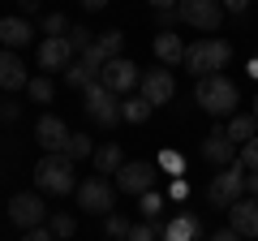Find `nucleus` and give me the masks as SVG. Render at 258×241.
<instances>
[{"label": "nucleus", "instance_id": "4468645a", "mask_svg": "<svg viewBox=\"0 0 258 241\" xmlns=\"http://www.w3.org/2000/svg\"><path fill=\"white\" fill-rule=\"evenodd\" d=\"M228 228H237L245 241H254L258 237V198H237V203L228 207Z\"/></svg>", "mask_w": 258, "mask_h": 241}, {"label": "nucleus", "instance_id": "37998d69", "mask_svg": "<svg viewBox=\"0 0 258 241\" xmlns=\"http://www.w3.org/2000/svg\"><path fill=\"white\" fill-rule=\"evenodd\" d=\"M103 5H108V0H82V9H91V13H95V9H103Z\"/></svg>", "mask_w": 258, "mask_h": 241}, {"label": "nucleus", "instance_id": "6e6552de", "mask_svg": "<svg viewBox=\"0 0 258 241\" xmlns=\"http://www.w3.org/2000/svg\"><path fill=\"white\" fill-rule=\"evenodd\" d=\"M9 220L18 224L22 232H30V228H43V220H47V207H43V198H39V194H13V198H9Z\"/></svg>", "mask_w": 258, "mask_h": 241}, {"label": "nucleus", "instance_id": "dca6fc26", "mask_svg": "<svg viewBox=\"0 0 258 241\" xmlns=\"http://www.w3.org/2000/svg\"><path fill=\"white\" fill-rule=\"evenodd\" d=\"M26 82H30V74L18 61V52L0 47V91H26Z\"/></svg>", "mask_w": 258, "mask_h": 241}, {"label": "nucleus", "instance_id": "b1692460", "mask_svg": "<svg viewBox=\"0 0 258 241\" xmlns=\"http://www.w3.org/2000/svg\"><path fill=\"white\" fill-rule=\"evenodd\" d=\"M26 95H30V99H35V103H52L56 86L47 82V74H39V78H30V82H26Z\"/></svg>", "mask_w": 258, "mask_h": 241}, {"label": "nucleus", "instance_id": "aec40b11", "mask_svg": "<svg viewBox=\"0 0 258 241\" xmlns=\"http://www.w3.org/2000/svg\"><path fill=\"white\" fill-rule=\"evenodd\" d=\"M95 172H120V168H125V155H120V147H116V142H103V147H95Z\"/></svg>", "mask_w": 258, "mask_h": 241}, {"label": "nucleus", "instance_id": "423d86ee", "mask_svg": "<svg viewBox=\"0 0 258 241\" xmlns=\"http://www.w3.org/2000/svg\"><path fill=\"white\" fill-rule=\"evenodd\" d=\"M82 108H86V116L95 120V125H116L120 120V95H112L103 82H95V86H86L82 91Z\"/></svg>", "mask_w": 258, "mask_h": 241}, {"label": "nucleus", "instance_id": "473e14b6", "mask_svg": "<svg viewBox=\"0 0 258 241\" xmlns=\"http://www.w3.org/2000/svg\"><path fill=\"white\" fill-rule=\"evenodd\" d=\"M159 168H168V172H185V159L176 155V151H164V155H159Z\"/></svg>", "mask_w": 258, "mask_h": 241}, {"label": "nucleus", "instance_id": "4be33fe9", "mask_svg": "<svg viewBox=\"0 0 258 241\" xmlns=\"http://www.w3.org/2000/svg\"><path fill=\"white\" fill-rule=\"evenodd\" d=\"M147 116H151V103L142 99V95H134V99H120V120H134V125H142Z\"/></svg>", "mask_w": 258, "mask_h": 241}, {"label": "nucleus", "instance_id": "cd10ccee", "mask_svg": "<svg viewBox=\"0 0 258 241\" xmlns=\"http://www.w3.org/2000/svg\"><path fill=\"white\" fill-rule=\"evenodd\" d=\"M64 39H69V43H74V52H78V56H82L86 47L95 43V39H91V30H86V26H69V35H64Z\"/></svg>", "mask_w": 258, "mask_h": 241}, {"label": "nucleus", "instance_id": "c03bdc74", "mask_svg": "<svg viewBox=\"0 0 258 241\" xmlns=\"http://www.w3.org/2000/svg\"><path fill=\"white\" fill-rule=\"evenodd\" d=\"M254 120H258V99H254Z\"/></svg>", "mask_w": 258, "mask_h": 241}, {"label": "nucleus", "instance_id": "7ed1b4c3", "mask_svg": "<svg viewBox=\"0 0 258 241\" xmlns=\"http://www.w3.org/2000/svg\"><path fill=\"white\" fill-rule=\"evenodd\" d=\"M35 181H39V190H47V194H74V186H78V172H74V159L69 155H43L35 164Z\"/></svg>", "mask_w": 258, "mask_h": 241}, {"label": "nucleus", "instance_id": "a19ab883", "mask_svg": "<svg viewBox=\"0 0 258 241\" xmlns=\"http://www.w3.org/2000/svg\"><path fill=\"white\" fill-rule=\"evenodd\" d=\"M147 5H151V9L159 13V9H176V5H181V0H147Z\"/></svg>", "mask_w": 258, "mask_h": 241}, {"label": "nucleus", "instance_id": "c85d7f7f", "mask_svg": "<svg viewBox=\"0 0 258 241\" xmlns=\"http://www.w3.org/2000/svg\"><path fill=\"white\" fill-rule=\"evenodd\" d=\"M99 47L108 56H120V47H125V35H120V30H103L99 35Z\"/></svg>", "mask_w": 258, "mask_h": 241}, {"label": "nucleus", "instance_id": "9b49d317", "mask_svg": "<svg viewBox=\"0 0 258 241\" xmlns=\"http://www.w3.org/2000/svg\"><path fill=\"white\" fill-rule=\"evenodd\" d=\"M78 61V52H74V43H69V39L64 35H52V39H43V43H39V69H69Z\"/></svg>", "mask_w": 258, "mask_h": 241}, {"label": "nucleus", "instance_id": "79ce46f5", "mask_svg": "<svg viewBox=\"0 0 258 241\" xmlns=\"http://www.w3.org/2000/svg\"><path fill=\"white\" fill-rule=\"evenodd\" d=\"M18 5H22V9H26V13H35L39 5H43V0H18Z\"/></svg>", "mask_w": 258, "mask_h": 241}, {"label": "nucleus", "instance_id": "c9c22d12", "mask_svg": "<svg viewBox=\"0 0 258 241\" xmlns=\"http://www.w3.org/2000/svg\"><path fill=\"white\" fill-rule=\"evenodd\" d=\"M22 241H56V237H52V228H30V232H22Z\"/></svg>", "mask_w": 258, "mask_h": 241}, {"label": "nucleus", "instance_id": "7c9ffc66", "mask_svg": "<svg viewBox=\"0 0 258 241\" xmlns=\"http://www.w3.org/2000/svg\"><path fill=\"white\" fill-rule=\"evenodd\" d=\"M43 30H47V39H52V35H69V22H64V13H47V18H43Z\"/></svg>", "mask_w": 258, "mask_h": 241}, {"label": "nucleus", "instance_id": "a878e982", "mask_svg": "<svg viewBox=\"0 0 258 241\" xmlns=\"http://www.w3.org/2000/svg\"><path fill=\"white\" fill-rule=\"evenodd\" d=\"M47 228H52V237L56 241H64V237H74V228H78V224H74V215H52V220H47Z\"/></svg>", "mask_w": 258, "mask_h": 241}, {"label": "nucleus", "instance_id": "bb28decb", "mask_svg": "<svg viewBox=\"0 0 258 241\" xmlns=\"http://www.w3.org/2000/svg\"><path fill=\"white\" fill-rule=\"evenodd\" d=\"M159 232H164V228H159L155 220H147V224H134L125 241H159Z\"/></svg>", "mask_w": 258, "mask_h": 241}, {"label": "nucleus", "instance_id": "f3484780", "mask_svg": "<svg viewBox=\"0 0 258 241\" xmlns=\"http://www.w3.org/2000/svg\"><path fill=\"white\" fill-rule=\"evenodd\" d=\"M30 22L26 18H0V43L9 47V52H18V47H26L30 43Z\"/></svg>", "mask_w": 258, "mask_h": 241}, {"label": "nucleus", "instance_id": "5701e85b", "mask_svg": "<svg viewBox=\"0 0 258 241\" xmlns=\"http://www.w3.org/2000/svg\"><path fill=\"white\" fill-rule=\"evenodd\" d=\"M60 155H69L74 164H78V159H91V155H95V142L86 138V134H69V142H64Z\"/></svg>", "mask_w": 258, "mask_h": 241}, {"label": "nucleus", "instance_id": "58836bf2", "mask_svg": "<svg viewBox=\"0 0 258 241\" xmlns=\"http://www.w3.org/2000/svg\"><path fill=\"white\" fill-rule=\"evenodd\" d=\"M185 194H189V186H185L181 176H176V181H172V198H176V203H181V198H185Z\"/></svg>", "mask_w": 258, "mask_h": 241}, {"label": "nucleus", "instance_id": "0eeeda50", "mask_svg": "<svg viewBox=\"0 0 258 241\" xmlns=\"http://www.w3.org/2000/svg\"><path fill=\"white\" fill-rule=\"evenodd\" d=\"M181 22L194 30H220L224 22V0H181Z\"/></svg>", "mask_w": 258, "mask_h": 241}, {"label": "nucleus", "instance_id": "f03ea898", "mask_svg": "<svg viewBox=\"0 0 258 241\" xmlns=\"http://www.w3.org/2000/svg\"><path fill=\"white\" fill-rule=\"evenodd\" d=\"M228 61H232V43H224V39H198V43L185 47V69H189L194 78L220 74Z\"/></svg>", "mask_w": 258, "mask_h": 241}, {"label": "nucleus", "instance_id": "20e7f679", "mask_svg": "<svg viewBox=\"0 0 258 241\" xmlns=\"http://www.w3.org/2000/svg\"><path fill=\"white\" fill-rule=\"evenodd\" d=\"M245 172H249V168L241 164V159H237V164H228V168H220V172L211 176V186H207L211 207H224V211H228L237 198H245Z\"/></svg>", "mask_w": 258, "mask_h": 241}, {"label": "nucleus", "instance_id": "9d476101", "mask_svg": "<svg viewBox=\"0 0 258 241\" xmlns=\"http://www.w3.org/2000/svg\"><path fill=\"white\" fill-rule=\"evenodd\" d=\"M172 91H176L172 69H147V74H142V82H138V95L151 103V108L168 103V99H172Z\"/></svg>", "mask_w": 258, "mask_h": 241}, {"label": "nucleus", "instance_id": "a211bd4d", "mask_svg": "<svg viewBox=\"0 0 258 241\" xmlns=\"http://www.w3.org/2000/svg\"><path fill=\"white\" fill-rule=\"evenodd\" d=\"M185 47L189 43H181V35H172V30H159L155 35V56L164 65H185Z\"/></svg>", "mask_w": 258, "mask_h": 241}, {"label": "nucleus", "instance_id": "ea45409f", "mask_svg": "<svg viewBox=\"0 0 258 241\" xmlns=\"http://www.w3.org/2000/svg\"><path fill=\"white\" fill-rule=\"evenodd\" d=\"M245 190H249V198H258V172H245Z\"/></svg>", "mask_w": 258, "mask_h": 241}, {"label": "nucleus", "instance_id": "c756f323", "mask_svg": "<svg viewBox=\"0 0 258 241\" xmlns=\"http://www.w3.org/2000/svg\"><path fill=\"white\" fill-rule=\"evenodd\" d=\"M159 211H164V198H159L155 190H147V194H142V215H147V220H159Z\"/></svg>", "mask_w": 258, "mask_h": 241}, {"label": "nucleus", "instance_id": "72a5a7b5", "mask_svg": "<svg viewBox=\"0 0 258 241\" xmlns=\"http://www.w3.org/2000/svg\"><path fill=\"white\" fill-rule=\"evenodd\" d=\"M18 116H22V108H18V103L0 99V120H5V125H9V120H18Z\"/></svg>", "mask_w": 258, "mask_h": 241}, {"label": "nucleus", "instance_id": "4c0bfd02", "mask_svg": "<svg viewBox=\"0 0 258 241\" xmlns=\"http://www.w3.org/2000/svg\"><path fill=\"white\" fill-rule=\"evenodd\" d=\"M249 0H224V13H245Z\"/></svg>", "mask_w": 258, "mask_h": 241}, {"label": "nucleus", "instance_id": "393cba45", "mask_svg": "<svg viewBox=\"0 0 258 241\" xmlns=\"http://www.w3.org/2000/svg\"><path fill=\"white\" fill-rule=\"evenodd\" d=\"M129 228H134V224H129L125 215H116V211L103 215V232H108V241H125V237H129Z\"/></svg>", "mask_w": 258, "mask_h": 241}, {"label": "nucleus", "instance_id": "412c9836", "mask_svg": "<svg viewBox=\"0 0 258 241\" xmlns=\"http://www.w3.org/2000/svg\"><path fill=\"white\" fill-rule=\"evenodd\" d=\"M224 134H228V138L237 142V147H245L249 138H258V120H254V112H249V116H228Z\"/></svg>", "mask_w": 258, "mask_h": 241}, {"label": "nucleus", "instance_id": "6ab92c4d", "mask_svg": "<svg viewBox=\"0 0 258 241\" xmlns=\"http://www.w3.org/2000/svg\"><path fill=\"white\" fill-rule=\"evenodd\" d=\"M198 228H203V224H198V215H176V220H168L164 224V232H159V241H194L198 237Z\"/></svg>", "mask_w": 258, "mask_h": 241}, {"label": "nucleus", "instance_id": "f704fd0d", "mask_svg": "<svg viewBox=\"0 0 258 241\" xmlns=\"http://www.w3.org/2000/svg\"><path fill=\"white\" fill-rule=\"evenodd\" d=\"M176 22H181V9H159V26L164 30H172Z\"/></svg>", "mask_w": 258, "mask_h": 241}, {"label": "nucleus", "instance_id": "ddd939ff", "mask_svg": "<svg viewBox=\"0 0 258 241\" xmlns=\"http://www.w3.org/2000/svg\"><path fill=\"white\" fill-rule=\"evenodd\" d=\"M35 138H39V147H43V155H56V151H64V142H69V125H64L60 116H39Z\"/></svg>", "mask_w": 258, "mask_h": 241}, {"label": "nucleus", "instance_id": "f257e3e1", "mask_svg": "<svg viewBox=\"0 0 258 241\" xmlns=\"http://www.w3.org/2000/svg\"><path fill=\"white\" fill-rule=\"evenodd\" d=\"M194 99H198V108L211 112V116H232V108H237V82L224 74H211V78H198V86H194Z\"/></svg>", "mask_w": 258, "mask_h": 241}, {"label": "nucleus", "instance_id": "f8f14e48", "mask_svg": "<svg viewBox=\"0 0 258 241\" xmlns=\"http://www.w3.org/2000/svg\"><path fill=\"white\" fill-rule=\"evenodd\" d=\"M151 186H155V164H147V159L125 164L116 172V190H120V194H147Z\"/></svg>", "mask_w": 258, "mask_h": 241}, {"label": "nucleus", "instance_id": "2eb2a0df", "mask_svg": "<svg viewBox=\"0 0 258 241\" xmlns=\"http://www.w3.org/2000/svg\"><path fill=\"white\" fill-rule=\"evenodd\" d=\"M203 155L211 159V164L228 168V164H237V142H232L228 134H224L220 125H215V130H211V134H207V138H203Z\"/></svg>", "mask_w": 258, "mask_h": 241}, {"label": "nucleus", "instance_id": "e433bc0d", "mask_svg": "<svg viewBox=\"0 0 258 241\" xmlns=\"http://www.w3.org/2000/svg\"><path fill=\"white\" fill-rule=\"evenodd\" d=\"M211 241H245V237H241V232L237 228H220V232H215V237Z\"/></svg>", "mask_w": 258, "mask_h": 241}, {"label": "nucleus", "instance_id": "1a4fd4ad", "mask_svg": "<svg viewBox=\"0 0 258 241\" xmlns=\"http://www.w3.org/2000/svg\"><path fill=\"white\" fill-rule=\"evenodd\" d=\"M99 82L108 86L112 95H129V91H134V86L142 82V74H138V65H134V61H125V56H112L108 65H103Z\"/></svg>", "mask_w": 258, "mask_h": 241}, {"label": "nucleus", "instance_id": "39448f33", "mask_svg": "<svg viewBox=\"0 0 258 241\" xmlns=\"http://www.w3.org/2000/svg\"><path fill=\"white\" fill-rule=\"evenodd\" d=\"M78 207H82L86 215H112L116 211V190H112L108 176H86L82 186H78Z\"/></svg>", "mask_w": 258, "mask_h": 241}, {"label": "nucleus", "instance_id": "2f4dec72", "mask_svg": "<svg viewBox=\"0 0 258 241\" xmlns=\"http://www.w3.org/2000/svg\"><path fill=\"white\" fill-rule=\"evenodd\" d=\"M241 164H245L249 172H258V138H249L245 147H241Z\"/></svg>", "mask_w": 258, "mask_h": 241}]
</instances>
